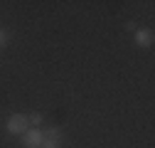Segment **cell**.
Instances as JSON below:
<instances>
[{
    "label": "cell",
    "instance_id": "52a82bcc",
    "mask_svg": "<svg viewBox=\"0 0 155 148\" xmlns=\"http://www.w3.org/2000/svg\"><path fill=\"white\" fill-rule=\"evenodd\" d=\"M5 42H8V32H5V30H3V27H0V47H3V45H5Z\"/></svg>",
    "mask_w": 155,
    "mask_h": 148
},
{
    "label": "cell",
    "instance_id": "ba28073f",
    "mask_svg": "<svg viewBox=\"0 0 155 148\" xmlns=\"http://www.w3.org/2000/svg\"><path fill=\"white\" fill-rule=\"evenodd\" d=\"M126 30H128V32H135V30H138V25H135L133 20H128V22H126Z\"/></svg>",
    "mask_w": 155,
    "mask_h": 148
},
{
    "label": "cell",
    "instance_id": "7a4b0ae2",
    "mask_svg": "<svg viewBox=\"0 0 155 148\" xmlns=\"http://www.w3.org/2000/svg\"><path fill=\"white\" fill-rule=\"evenodd\" d=\"M45 143V136H42V128H27L22 133V146L25 148H40Z\"/></svg>",
    "mask_w": 155,
    "mask_h": 148
},
{
    "label": "cell",
    "instance_id": "8992f818",
    "mask_svg": "<svg viewBox=\"0 0 155 148\" xmlns=\"http://www.w3.org/2000/svg\"><path fill=\"white\" fill-rule=\"evenodd\" d=\"M40 148H62V141H45Z\"/></svg>",
    "mask_w": 155,
    "mask_h": 148
},
{
    "label": "cell",
    "instance_id": "5b68a950",
    "mask_svg": "<svg viewBox=\"0 0 155 148\" xmlns=\"http://www.w3.org/2000/svg\"><path fill=\"white\" fill-rule=\"evenodd\" d=\"M27 121H30V126H32V128H40V123H45V116L40 114V111H35V114H30V116H27Z\"/></svg>",
    "mask_w": 155,
    "mask_h": 148
},
{
    "label": "cell",
    "instance_id": "3957f363",
    "mask_svg": "<svg viewBox=\"0 0 155 148\" xmlns=\"http://www.w3.org/2000/svg\"><path fill=\"white\" fill-rule=\"evenodd\" d=\"M155 42V32L150 30V27H140V30H135V45L138 47H150Z\"/></svg>",
    "mask_w": 155,
    "mask_h": 148
},
{
    "label": "cell",
    "instance_id": "277c9868",
    "mask_svg": "<svg viewBox=\"0 0 155 148\" xmlns=\"http://www.w3.org/2000/svg\"><path fill=\"white\" fill-rule=\"evenodd\" d=\"M42 136H45V141H62L64 138V131H62L59 126H49V128L42 131Z\"/></svg>",
    "mask_w": 155,
    "mask_h": 148
},
{
    "label": "cell",
    "instance_id": "6da1fadb",
    "mask_svg": "<svg viewBox=\"0 0 155 148\" xmlns=\"http://www.w3.org/2000/svg\"><path fill=\"white\" fill-rule=\"evenodd\" d=\"M5 128H8V133H15V136H22L27 128H30V121L25 114H12L8 121H5Z\"/></svg>",
    "mask_w": 155,
    "mask_h": 148
}]
</instances>
